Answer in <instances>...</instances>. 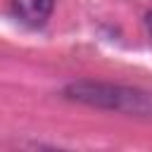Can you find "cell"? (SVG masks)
I'll return each instance as SVG.
<instances>
[{
    "mask_svg": "<svg viewBox=\"0 0 152 152\" xmlns=\"http://www.w3.org/2000/svg\"><path fill=\"white\" fill-rule=\"evenodd\" d=\"M64 97L100 107V109H112V112H124V114H147L152 112V100L142 90L124 88V86H112V83H93V81H78L64 88Z\"/></svg>",
    "mask_w": 152,
    "mask_h": 152,
    "instance_id": "1",
    "label": "cell"
},
{
    "mask_svg": "<svg viewBox=\"0 0 152 152\" xmlns=\"http://www.w3.org/2000/svg\"><path fill=\"white\" fill-rule=\"evenodd\" d=\"M14 14L26 26H43L55 7V0H12Z\"/></svg>",
    "mask_w": 152,
    "mask_h": 152,
    "instance_id": "2",
    "label": "cell"
},
{
    "mask_svg": "<svg viewBox=\"0 0 152 152\" xmlns=\"http://www.w3.org/2000/svg\"><path fill=\"white\" fill-rule=\"evenodd\" d=\"M147 28H150V33H152V12L147 14Z\"/></svg>",
    "mask_w": 152,
    "mask_h": 152,
    "instance_id": "3",
    "label": "cell"
}]
</instances>
